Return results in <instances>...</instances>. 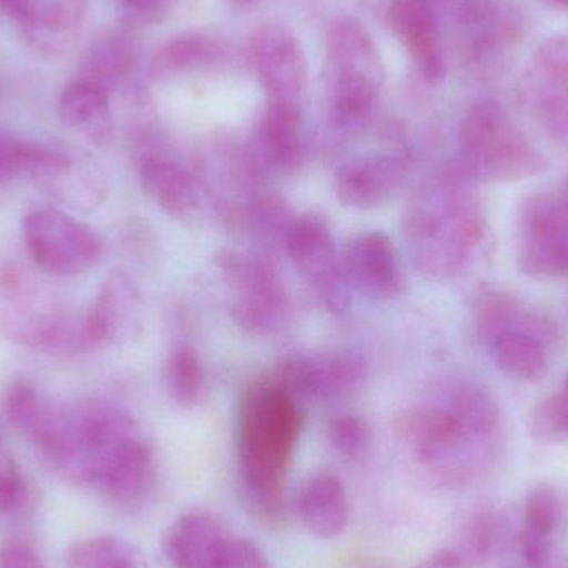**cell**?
Listing matches in <instances>:
<instances>
[{
    "mask_svg": "<svg viewBox=\"0 0 568 568\" xmlns=\"http://www.w3.org/2000/svg\"><path fill=\"white\" fill-rule=\"evenodd\" d=\"M397 434L434 483L460 489L499 457L503 416L493 394L479 384L446 381L404 410Z\"/></svg>",
    "mask_w": 568,
    "mask_h": 568,
    "instance_id": "1",
    "label": "cell"
},
{
    "mask_svg": "<svg viewBox=\"0 0 568 568\" xmlns=\"http://www.w3.org/2000/svg\"><path fill=\"white\" fill-rule=\"evenodd\" d=\"M29 437L52 473L95 489L146 444L126 410L100 399L50 403Z\"/></svg>",
    "mask_w": 568,
    "mask_h": 568,
    "instance_id": "2",
    "label": "cell"
},
{
    "mask_svg": "<svg viewBox=\"0 0 568 568\" xmlns=\"http://www.w3.org/2000/svg\"><path fill=\"white\" fill-rule=\"evenodd\" d=\"M474 183L456 166L424 180L403 212V239L424 278L446 282L459 275L486 235Z\"/></svg>",
    "mask_w": 568,
    "mask_h": 568,
    "instance_id": "3",
    "label": "cell"
},
{
    "mask_svg": "<svg viewBox=\"0 0 568 568\" xmlns=\"http://www.w3.org/2000/svg\"><path fill=\"white\" fill-rule=\"evenodd\" d=\"M303 430L297 399L278 383L246 393L239 420V470L246 503L268 524L286 513V480Z\"/></svg>",
    "mask_w": 568,
    "mask_h": 568,
    "instance_id": "4",
    "label": "cell"
},
{
    "mask_svg": "<svg viewBox=\"0 0 568 568\" xmlns=\"http://www.w3.org/2000/svg\"><path fill=\"white\" fill-rule=\"evenodd\" d=\"M0 336L63 356L92 349L83 316H73L45 284L16 263L0 265Z\"/></svg>",
    "mask_w": 568,
    "mask_h": 568,
    "instance_id": "5",
    "label": "cell"
},
{
    "mask_svg": "<svg viewBox=\"0 0 568 568\" xmlns=\"http://www.w3.org/2000/svg\"><path fill=\"white\" fill-rule=\"evenodd\" d=\"M323 72L334 123L356 129L373 112L386 82L379 47L361 20L341 16L331 23Z\"/></svg>",
    "mask_w": 568,
    "mask_h": 568,
    "instance_id": "6",
    "label": "cell"
},
{
    "mask_svg": "<svg viewBox=\"0 0 568 568\" xmlns=\"http://www.w3.org/2000/svg\"><path fill=\"white\" fill-rule=\"evenodd\" d=\"M456 166L473 183H510L546 172L549 162L507 119L496 100L474 103L457 133Z\"/></svg>",
    "mask_w": 568,
    "mask_h": 568,
    "instance_id": "7",
    "label": "cell"
},
{
    "mask_svg": "<svg viewBox=\"0 0 568 568\" xmlns=\"http://www.w3.org/2000/svg\"><path fill=\"white\" fill-rule=\"evenodd\" d=\"M219 266L230 293V313L245 333L270 336L290 317V300L272 260L260 253L226 250Z\"/></svg>",
    "mask_w": 568,
    "mask_h": 568,
    "instance_id": "8",
    "label": "cell"
},
{
    "mask_svg": "<svg viewBox=\"0 0 568 568\" xmlns=\"http://www.w3.org/2000/svg\"><path fill=\"white\" fill-rule=\"evenodd\" d=\"M23 242L37 266L55 276H79L103 255L102 239L57 206H33L23 215Z\"/></svg>",
    "mask_w": 568,
    "mask_h": 568,
    "instance_id": "9",
    "label": "cell"
},
{
    "mask_svg": "<svg viewBox=\"0 0 568 568\" xmlns=\"http://www.w3.org/2000/svg\"><path fill=\"white\" fill-rule=\"evenodd\" d=\"M517 262L530 276H568V202L559 190L532 193L520 206Z\"/></svg>",
    "mask_w": 568,
    "mask_h": 568,
    "instance_id": "10",
    "label": "cell"
},
{
    "mask_svg": "<svg viewBox=\"0 0 568 568\" xmlns=\"http://www.w3.org/2000/svg\"><path fill=\"white\" fill-rule=\"evenodd\" d=\"M246 55L270 102L300 103L310 70L303 43L286 23L260 22L250 33Z\"/></svg>",
    "mask_w": 568,
    "mask_h": 568,
    "instance_id": "11",
    "label": "cell"
},
{
    "mask_svg": "<svg viewBox=\"0 0 568 568\" xmlns=\"http://www.w3.org/2000/svg\"><path fill=\"white\" fill-rule=\"evenodd\" d=\"M366 374V361L351 351L296 354L280 363L278 384L294 399L329 403L359 389Z\"/></svg>",
    "mask_w": 568,
    "mask_h": 568,
    "instance_id": "12",
    "label": "cell"
},
{
    "mask_svg": "<svg viewBox=\"0 0 568 568\" xmlns=\"http://www.w3.org/2000/svg\"><path fill=\"white\" fill-rule=\"evenodd\" d=\"M284 248L304 280L323 297L331 311L347 306L343 265L337 262L333 236L323 220L314 215L294 219Z\"/></svg>",
    "mask_w": 568,
    "mask_h": 568,
    "instance_id": "13",
    "label": "cell"
},
{
    "mask_svg": "<svg viewBox=\"0 0 568 568\" xmlns=\"http://www.w3.org/2000/svg\"><path fill=\"white\" fill-rule=\"evenodd\" d=\"M235 534L205 507H190L162 536V554L172 568H220Z\"/></svg>",
    "mask_w": 568,
    "mask_h": 568,
    "instance_id": "14",
    "label": "cell"
},
{
    "mask_svg": "<svg viewBox=\"0 0 568 568\" xmlns=\"http://www.w3.org/2000/svg\"><path fill=\"white\" fill-rule=\"evenodd\" d=\"M410 169L413 162L406 152L357 156L336 170L334 192L349 209H377L403 189Z\"/></svg>",
    "mask_w": 568,
    "mask_h": 568,
    "instance_id": "15",
    "label": "cell"
},
{
    "mask_svg": "<svg viewBox=\"0 0 568 568\" xmlns=\"http://www.w3.org/2000/svg\"><path fill=\"white\" fill-rule=\"evenodd\" d=\"M136 169L143 192L173 219H193L203 205V185L185 165L155 143L140 140Z\"/></svg>",
    "mask_w": 568,
    "mask_h": 568,
    "instance_id": "16",
    "label": "cell"
},
{
    "mask_svg": "<svg viewBox=\"0 0 568 568\" xmlns=\"http://www.w3.org/2000/svg\"><path fill=\"white\" fill-rule=\"evenodd\" d=\"M387 17L420 79L429 85L443 82L447 70L446 52L433 0H393Z\"/></svg>",
    "mask_w": 568,
    "mask_h": 568,
    "instance_id": "17",
    "label": "cell"
},
{
    "mask_svg": "<svg viewBox=\"0 0 568 568\" xmlns=\"http://www.w3.org/2000/svg\"><path fill=\"white\" fill-rule=\"evenodd\" d=\"M142 296L126 273H110L83 316L92 347L125 343L139 333L142 324Z\"/></svg>",
    "mask_w": 568,
    "mask_h": 568,
    "instance_id": "18",
    "label": "cell"
},
{
    "mask_svg": "<svg viewBox=\"0 0 568 568\" xmlns=\"http://www.w3.org/2000/svg\"><path fill=\"white\" fill-rule=\"evenodd\" d=\"M344 280L361 296L387 301L404 290V270L394 243L384 233H366L344 253Z\"/></svg>",
    "mask_w": 568,
    "mask_h": 568,
    "instance_id": "19",
    "label": "cell"
},
{
    "mask_svg": "<svg viewBox=\"0 0 568 568\" xmlns=\"http://www.w3.org/2000/svg\"><path fill=\"white\" fill-rule=\"evenodd\" d=\"M252 155L262 169L275 172H293L303 163V115L297 103L268 100L253 130Z\"/></svg>",
    "mask_w": 568,
    "mask_h": 568,
    "instance_id": "20",
    "label": "cell"
},
{
    "mask_svg": "<svg viewBox=\"0 0 568 568\" xmlns=\"http://www.w3.org/2000/svg\"><path fill=\"white\" fill-rule=\"evenodd\" d=\"M474 326L484 344L506 333H529L546 343L557 339L556 323L524 301L494 286H479L473 297Z\"/></svg>",
    "mask_w": 568,
    "mask_h": 568,
    "instance_id": "21",
    "label": "cell"
},
{
    "mask_svg": "<svg viewBox=\"0 0 568 568\" xmlns=\"http://www.w3.org/2000/svg\"><path fill=\"white\" fill-rule=\"evenodd\" d=\"M89 0H29L20 33L33 52L59 57L75 47Z\"/></svg>",
    "mask_w": 568,
    "mask_h": 568,
    "instance_id": "22",
    "label": "cell"
},
{
    "mask_svg": "<svg viewBox=\"0 0 568 568\" xmlns=\"http://www.w3.org/2000/svg\"><path fill=\"white\" fill-rule=\"evenodd\" d=\"M136 60L139 45L132 30L125 27L106 30L87 47L77 79L112 95L126 85L135 70Z\"/></svg>",
    "mask_w": 568,
    "mask_h": 568,
    "instance_id": "23",
    "label": "cell"
},
{
    "mask_svg": "<svg viewBox=\"0 0 568 568\" xmlns=\"http://www.w3.org/2000/svg\"><path fill=\"white\" fill-rule=\"evenodd\" d=\"M301 523L317 539L343 536L349 524L346 487L336 474L321 470L304 484L297 500Z\"/></svg>",
    "mask_w": 568,
    "mask_h": 568,
    "instance_id": "24",
    "label": "cell"
},
{
    "mask_svg": "<svg viewBox=\"0 0 568 568\" xmlns=\"http://www.w3.org/2000/svg\"><path fill=\"white\" fill-rule=\"evenodd\" d=\"M519 95L537 113L568 99V33L540 43L524 73Z\"/></svg>",
    "mask_w": 568,
    "mask_h": 568,
    "instance_id": "25",
    "label": "cell"
},
{
    "mask_svg": "<svg viewBox=\"0 0 568 568\" xmlns=\"http://www.w3.org/2000/svg\"><path fill=\"white\" fill-rule=\"evenodd\" d=\"M230 47L219 37L189 30L166 40L150 63L153 79H170L182 73L215 69L229 60Z\"/></svg>",
    "mask_w": 568,
    "mask_h": 568,
    "instance_id": "26",
    "label": "cell"
},
{
    "mask_svg": "<svg viewBox=\"0 0 568 568\" xmlns=\"http://www.w3.org/2000/svg\"><path fill=\"white\" fill-rule=\"evenodd\" d=\"M560 504L556 489L540 484L527 494L520 523L519 550L527 567L540 566L550 554L556 552L557 527H559Z\"/></svg>",
    "mask_w": 568,
    "mask_h": 568,
    "instance_id": "27",
    "label": "cell"
},
{
    "mask_svg": "<svg viewBox=\"0 0 568 568\" xmlns=\"http://www.w3.org/2000/svg\"><path fill=\"white\" fill-rule=\"evenodd\" d=\"M57 112L73 132L102 145L112 136L113 115L109 93L83 80H73L60 93Z\"/></svg>",
    "mask_w": 568,
    "mask_h": 568,
    "instance_id": "28",
    "label": "cell"
},
{
    "mask_svg": "<svg viewBox=\"0 0 568 568\" xmlns=\"http://www.w3.org/2000/svg\"><path fill=\"white\" fill-rule=\"evenodd\" d=\"M37 185L55 202L80 212L99 209L106 195L102 172L90 163L73 159L72 155L59 170L40 180Z\"/></svg>",
    "mask_w": 568,
    "mask_h": 568,
    "instance_id": "29",
    "label": "cell"
},
{
    "mask_svg": "<svg viewBox=\"0 0 568 568\" xmlns=\"http://www.w3.org/2000/svg\"><path fill=\"white\" fill-rule=\"evenodd\" d=\"M489 347L500 373L519 383H540L549 371L547 343L529 333H506L494 337Z\"/></svg>",
    "mask_w": 568,
    "mask_h": 568,
    "instance_id": "30",
    "label": "cell"
},
{
    "mask_svg": "<svg viewBox=\"0 0 568 568\" xmlns=\"http://www.w3.org/2000/svg\"><path fill=\"white\" fill-rule=\"evenodd\" d=\"M69 153L45 143L17 139L0 132V183L30 179L39 183L69 160Z\"/></svg>",
    "mask_w": 568,
    "mask_h": 568,
    "instance_id": "31",
    "label": "cell"
},
{
    "mask_svg": "<svg viewBox=\"0 0 568 568\" xmlns=\"http://www.w3.org/2000/svg\"><path fill=\"white\" fill-rule=\"evenodd\" d=\"M65 560L69 568H149L139 547L115 536L79 540L69 547Z\"/></svg>",
    "mask_w": 568,
    "mask_h": 568,
    "instance_id": "32",
    "label": "cell"
},
{
    "mask_svg": "<svg viewBox=\"0 0 568 568\" xmlns=\"http://www.w3.org/2000/svg\"><path fill=\"white\" fill-rule=\"evenodd\" d=\"M165 384L170 397L180 406H193L200 399L205 376L195 351L183 346L170 354L165 366Z\"/></svg>",
    "mask_w": 568,
    "mask_h": 568,
    "instance_id": "33",
    "label": "cell"
},
{
    "mask_svg": "<svg viewBox=\"0 0 568 568\" xmlns=\"http://www.w3.org/2000/svg\"><path fill=\"white\" fill-rule=\"evenodd\" d=\"M527 430L539 444L568 443V373L560 390L534 407Z\"/></svg>",
    "mask_w": 568,
    "mask_h": 568,
    "instance_id": "34",
    "label": "cell"
},
{
    "mask_svg": "<svg viewBox=\"0 0 568 568\" xmlns=\"http://www.w3.org/2000/svg\"><path fill=\"white\" fill-rule=\"evenodd\" d=\"M500 542L499 517L493 510H480L470 517L460 534L459 546L456 547L467 567L483 566L496 556Z\"/></svg>",
    "mask_w": 568,
    "mask_h": 568,
    "instance_id": "35",
    "label": "cell"
},
{
    "mask_svg": "<svg viewBox=\"0 0 568 568\" xmlns=\"http://www.w3.org/2000/svg\"><path fill=\"white\" fill-rule=\"evenodd\" d=\"M50 400L37 390L29 381H16L7 389L3 409L10 426L30 436L45 414Z\"/></svg>",
    "mask_w": 568,
    "mask_h": 568,
    "instance_id": "36",
    "label": "cell"
},
{
    "mask_svg": "<svg viewBox=\"0 0 568 568\" xmlns=\"http://www.w3.org/2000/svg\"><path fill=\"white\" fill-rule=\"evenodd\" d=\"M329 443L336 453L347 459H357L366 453L371 443V430L361 417L341 414L329 424Z\"/></svg>",
    "mask_w": 568,
    "mask_h": 568,
    "instance_id": "37",
    "label": "cell"
},
{
    "mask_svg": "<svg viewBox=\"0 0 568 568\" xmlns=\"http://www.w3.org/2000/svg\"><path fill=\"white\" fill-rule=\"evenodd\" d=\"M26 489L19 466L0 434V513H9L19 506Z\"/></svg>",
    "mask_w": 568,
    "mask_h": 568,
    "instance_id": "38",
    "label": "cell"
},
{
    "mask_svg": "<svg viewBox=\"0 0 568 568\" xmlns=\"http://www.w3.org/2000/svg\"><path fill=\"white\" fill-rule=\"evenodd\" d=\"M132 22L160 23L172 16L180 0H116Z\"/></svg>",
    "mask_w": 568,
    "mask_h": 568,
    "instance_id": "39",
    "label": "cell"
},
{
    "mask_svg": "<svg viewBox=\"0 0 568 568\" xmlns=\"http://www.w3.org/2000/svg\"><path fill=\"white\" fill-rule=\"evenodd\" d=\"M544 130L550 139L568 143V99L539 113Z\"/></svg>",
    "mask_w": 568,
    "mask_h": 568,
    "instance_id": "40",
    "label": "cell"
},
{
    "mask_svg": "<svg viewBox=\"0 0 568 568\" xmlns=\"http://www.w3.org/2000/svg\"><path fill=\"white\" fill-rule=\"evenodd\" d=\"M0 568H42V564L29 546L12 542L0 549Z\"/></svg>",
    "mask_w": 568,
    "mask_h": 568,
    "instance_id": "41",
    "label": "cell"
},
{
    "mask_svg": "<svg viewBox=\"0 0 568 568\" xmlns=\"http://www.w3.org/2000/svg\"><path fill=\"white\" fill-rule=\"evenodd\" d=\"M413 568H469L456 547H440Z\"/></svg>",
    "mask_w": 568,
    "mask_h": 568,
    "instance_id": "42",
    "label": "cell"
},
{
    "mask_svg": "<svg viewBox=\"0 0 568 568\" xmlns=\"http://www.w3.org/2000/svg\"><path fill=\"white\" fill-rule=\"evenodd\" d=\"M235 568H275L262 549L253 540L246 539L240 550Z\"/></svg>",
    "mask_w": 568,
    "mask_h": 568,
    "instance_id": "43",
    "label": "cell"
},
{
    "mask_svg": "<svg viewBox=\"0 0 568 568\" xmlns=\"http://www.w3.org/2000/svg\"><path fill=\"white\" fill-rule=\"evenodd\" d=\"M27 7H29V0H0V12L6 13L17 26L26 17Z\"/></svg>",
    "mask_w": 568,
    "mask_h": 568,
    "instance_id": "44",
    "label": "cell"
},
{
    "mask_svg": "<svg viewBox=\"0 0 568 568\" xmlns=\"http://www.w3.org/2000/svg\"><path fill=\"white\" fill-rule=\"evenodd\" d=\"M534 568H568V556L557 549L540 566Z\"/></svg>",
    "mask_w": 568,
    "mask_h": 568,
    "instance_id": "45",
    "label": "cell"
},
{
    "mask_svg": "<svg viewBox=\"0 0 568 568\" xmlns=\"http://www.w3.org/2000/svg\"><path fill=\"white\" fill-rule=\"evenodd\" d=\"M236 9L252 10L255 7L262 6L265 0H230Z\"/></svg>",
    "mask_w": 568,
    "mask_h": 568,
    "instance_id": "46",
    "label": "cell"
},
{
    "mask_svg": "<svg viewBox=\"0 0 568 568\" xmlns=\"http://www.w3.org/2000/svg\"><path fill=\"white\" fill-rule=\"evenodd\" d=\"M544 2L549 3V6L554 7V9L568 12V0H544Z\"/></svg>",
    "mask_w": 568,
    "mask_h": 568,
    "instance_id": "47",
    "label": "cell"
},
{
    "mask_svg": "<svg viewBox=\"0 0 568 568\" xmlns=\"http://www.w3.org/2000/svg\"><path fill=\"white\" fill-rule=\"evenodd\" d=\"M559 192L562 193L564 199L568 202V175L566 176V180H564L562 186H560Z\"/></svg>",
    "mask_w": 568,
    "mask_h": 568,
    "instance_id": "48",
    "label": "cell"
}]
</instances>
